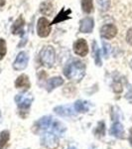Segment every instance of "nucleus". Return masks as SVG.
I'll use <instances>...</instances> for the list:
<instances>
[{"label": "nucleus", "mask_w": 132, "mask_h": 149, "mask_svg": "<svg viewBox=\"0 0 132 149\" xmlns=\"http://www.w3.org/2000/svg\"><path fill=\"white\" fill-rule=\"evenodd\" d=\"M64 84V80L61 77H54V78L50 79L47 83V91L48 92H52L54 88H58V86H62Z\"/></svg>", "instance_id": "obj_17"}, {"label": "nucleus", "mask_w": 132, "mask_h": 149, "mask_svg": "<svg viewBox=\"0 0 132 149\" xmlns=\"http://www.w3.org/2000/svg\"><path fill=\"white\" fill-rule=\"evenodd\" d=\"M29 61V56L26 52H20L16 58L15 62L13 63V68L16 71H23L26 69Z\"/></svg>", "instance_id": "obj_7"}, {"label": "nucleus", "mask_w": 132, "mask_h": 149, "mask_svg": "<svg viewBox=\"0 0 132 149\" xmlns=\"http://www.w3.org/2000/svg\"><path fill=\"white\" fill-rule=\"evenodd\" d=\"M97 2L101 11L108 10V8L110 7V0H97Z\"/></svg>", "instance_id": "obj_23"}, {"label": "nucleus", "mask_w": 132, "mask_h": 149, "mask_svg": "<svg viewBox=\"0 0 132 149\" xmlns=\"http://www.w3.org/2000/svg\"><path fill=\"white\" fill-rule=\"evenodd\" d=\"M10 139V132L8 130H3L0 133V149H6Z\"/></svg>", "instance_id": "obj_19"}, {"label": "nucleus", "mask_w": 132, "mask_h": 149, "mask_svg": "<svg viewBox=\"0 0 132 149\" xmlns=\"http://www.w3.org/2000/svg\"><path fill=\"white\" fill-rule=\"evenodd\" d=\"M37 33L41 38H46L51 33V23L46 18L41 17L37 23Z\"/></svg>", "instance_id": "obj_6"}, {"label": "nucleus", "mask_w": 132, "mask_h": 149, "mask_svg": "<svg viewBox=\"0 0 132 149\" xmlns=\"http://www.w3.org/2000/svg\"><path fill=\"white\" fill-rule=\"evenodd\" d=\"M34 97L31 93H19L15 97V102L17 103V107H19L20 110V114L22 115L23 112H25L26 114L29 112V109H30L31 104H32Z\"/></svg>", "instance_id": "obj_4"}, {"label": "nucleus", "mask_w": 132, "mask_h": 149, "mask_svg": "<svg viewBox=\"0 0 132 149\" xmlns=\"http://www.w3.org/2000/svg\"><path fill=\"white\" fill-rule=\"evenodd\" d=\"M74 52H75V54H76L78 56H81V57L86 56L88 53V46L86 41L83 39L76 40L75 42V44H74Z\"/></svg>", "instance_id": "obj_9"}, {"label": "nucleus", "mask_w": 132, "mask_h": 149, "mask_svg": "<svg viewBox=\"0 0 132 149\" xmlns=\"http://www.w3.org/2000/svg\"><path fill=\"white\" fill-rule=\"evenodd\" d=\"M94 27V21L92 17H85L80 23V31L81 33H92Z\"/></svg>", "instance_id": "obj_11"}, {"label": "nucleus", "mask_w": 132, "mask_h": 149, "mask_svg": "<svg viewBox=\"0 0 132 149\" xmlns=\"http://www.w3.org/2000/svg\"><path fill=\"white\" fill-rule=\"evenodd\" d=\"M126 42L128 43L129 45L132 46V28L128 29L127 31V34H126Z\"/></svg>", "instance_id": "obj_27"}, {"label": "nucleus", "mask_w": 132, "mask_h": 149, "mask_svg": "<svg viewBox=\"0 0 132 149\" xmlns=\"http://www.w3.org/2000/svg\"><path fill=\"white\" fill-rule=\"evenodd\" d=\"M130 68L132 69V60H131V62H130Z\"/></svg>", "instance_id": "obj_34"}, {"label": "nucleus", "mask_w": 132, "mask_h": 149, "mask_svg": "<svg viewBox=\"0 0 132 149\" xmlns=\"http://www.w3.org/2000/svg\"><path fill=\"white\" fill-rule=\"evenodd\" d=\"M102 46H104V56L105 57H108L109 53H110V46L109 44H107V43H105L104 41L102 42Z\"/></svg>", "instance_id": "obj_26"}, {"label": "nucleus", "mask_w": 132, "mask_h": 149, "mask_svg": "<svg viewBox=\"0 0 132 149\" xmlns=\"http://www.w3.org/2000/svg\"><path fill=\"white\" fill-rule=\"evenodd\" d=\"M72 13V10L71 9H65L63 8L61 11L58 13V15L55 17L54 20L52 21L51 25L52 24H57V23H60V22H63V21L65 20H68V19H69L71 17H69V14Z\"/></svg>", "instance_id": "obj_16"}, {"label": "nucleus", "mask_w": 132, "mask_h": 149, "mask_svg": "<svg viewBox=\"0 0 132 149\" xmlns=\"http://www.w3.org/2000/svg\"><path fill=\"white\" fill-rule=\"evenodd\" d=\"M15 86L17 88H21L23 91H28L31 86V84L27 74H21V76H19L15 81Z\"/></svg>", "instance_id": "obj_13"}, {"label": "nucleus", "mask_w": 132, "mask_h": 149, "mask_svg": "<svg viewBox=\"0 0 132 149\" xmlns=\"http://www.w3.org/2000/svg\"><path fill=\"white\" fill-rule=\"evenodd\" d=\"M81 8H83V11L86 14L92 13L93 11L92 0H83L81 1Z\"/></svg>", "instance_id": "obj_21"}, {"label": "nucleus", "mask_w": 132, "mask_h": 149, "mask_svg": "<svg viewBox=\"0 0 132 149\" xmlns=\"http://www.w3.org/2000/svg\"><path fill=\"white\" fill-rule=\"evenodd\" d=\"M40 61L43 66L47 68H52L56 61V53L52 46L44 47L40 52Z\"/></svg>", "instance_id": "obj_3"}, {"label": "nucleus", "mask_w": 132, "mask_h": 149, "mask_svg": "<svg viewBox=\"0 0 132 149\" xmlns=\"http://www.w3.org/2000/svg\"><path fill=\"white\" fill-rule=\"evenodd\" d=\"M90 149H97L95 146H92V147H90Z\"/></svg>", "instance_id": "obj_32"}, {"label": "nucleus", "mask_w": 132, "mask_h": 149, "mask_svg": "<svg viewBox=\"0 0 132 149\" xmlns=\"http://www.w3.org/2000/svg\"><path fill=\"white\" fill-rule=\"evenodd\" d=\"M2 120V115H1V111H0V122Z\"/></svg>", "instance_id": "obj_33"}, {"label": "nucleus", "mask_w": 132, "mask_h": 149, "mask_svg": "<svg viewBox=\"0 0 132 149\" xmlns=\"http://www.w3.org/2000/svg\"><path fill=\"white\" fill-rule=\"evenodd\" d=\"M54 111L56 112L58 115H61L64 117H69V116H74L76 114L75 110L71 105H59L54 109Z\"/></svg>", "instance_id": "obj_10"}, {"label": "nucleus", "mask_w": 132, "mask_h": 149, "mask_svg": "<svg viewBox=\"0 0 132 149\" xmlns=\"http://www.w3.org/2000/svg\"><path fill=\"white\" fill-rule=\"evenodd\" d=\"M75 109L76 111L81 112V113H85V112H88V109H90V102H83V100H76L75 102Z\"/></svg>", "instance_id": "obj_18"}, {"label": "nucleus", "mask_w": 132, "mask_h": 149, "mask_svg": "<svg viewBox=\"0 0 132 149\" xmlns=\"http://www.w3.org/2000/svg\"><path fill=\"white\" fill-rule=\"evenodd\" d=\"M25 26V20L22 16H20L15 22L13 23L11 27V32L14 35H18V34H23V28Z\"/></svg>", "instance_id": "obj_14"}, {"label": "nucleus", "mask_w": 132, "mask_h": 149, "mask_svg": "<svg viewBox=\"0 0 132 149\" xmlns=\"http://www.w3.org/2000/svg\"><path fill=\"white\" fill-rule=\"evenodd\" d=\"M6 54V42L4 39H0V60H2Z\"/></svg>", "instance_id": "obj_24"}, {"label": "nucleus", "mask_w": 132, "mask_h": 149, "mask_svg": "<svg viewBox=\"0 0 132 149\" xmlns=\"http://www.w3.org/2000/svg\"><path fill=\"white\" fill-rule=\"evenodd\" d=\"M110 134L112 136L119 139H123L124 138V127L120 123V122L116 121L112 124V126L110 127Z\"/></svg>", "instance_id": "obj_12"}, {"label": "nucleus", "mask_w": 132, "mask_h": 149, "mask_svg": "<svg viewBox=\"0 0 132 149\" xmlns=\"http://www.w3.org/2000/svg\"><path fill=\"white\" fill-rule=\"evenodd\" d=\"M40 12L45 16H51L54 12V6L51 0H46L40 5Z\"/></svg>", "instance_id": "obj_15"}, {"label": "nucleus", "mask_w": 132, "mask_h": 149, "mask_svg": "<svg viewBox=\"0 0 132 149\" xmlns=\"http://www.w3.org/2000/svg\"><path fill=\"white\" fill-rule=\"evenodd\" d=\"M64 74L74 83H80L85 74V66L81 61H73L65 67Z\"/></svg>", "instance_id": "obj_1"}, {"label": "nucleus", "mask_w": 132, "mask_h": 149, "mask_svg": "<svg viewBox=\"0 0 132 149\" xmlns=\"http://www.w3.org/2000/svg\"><path fill=\"white\" fill-rule=\"evenodd\" d=\"M129 132H130V134H129V143H130V145L132 146V127L130 128V130H129Z\"/></svg>", "instance_id": "obj_29"}, {"label": "nucleus", "mask_w": 132, "mask_h": 149, "mask_svg": "<svg viewBox=\"0 0 132 149\" xmlns=\"http://www.w3.org/2000/svg\"><path fill=\"white\" fill-rule=\"evenodd\" d=\"M26 42H27V39H26V38L25 37H24L23 38V39H22V43H19V45H18V47H22V46H24V45H25L26 44Z\"/></svg>", "instance_id": "obj_28"}, {"label": "nucleus", "mask_w": 132, "mask_h": 149, "mask_svg": "<svg viewBox=\"0 0 132 149\" xmlns=\"http://www.w3.org/2000/svg\"><path fill=\"white\" fill-rule=\"evenodd\" d=\"M5 4V0H0V6H3Z\"/></svg>", "instance_id": "obj_30"}, {"label": "nucleus", "mask_w": 132, "mask_h": 149, "mask_svg": "<svg viewBox=\"0 0 132 149\" xmlns=\"http://www.w3.org/2000/svg\"><path fill=\"white\" fill-rule=\"evenodd\" d=\"M55 120H56V118L50 116V115L41 117L33 125V132L35 134H40V135H42L45 132H52Z\"/></svg>", "instance_id": "obj_2"}, {"label": "nucleus", "mask_w": 132, "mask_h": 149, "mask_svg": "<svg viewBox=\"0 0 132 149\" xmlns=\"http://www.w3.org/2000/svg\"><path fill=\"white\" fill-rule=\"evenodd\" d=\"M94 134H95V136L98 137V138L104 137V136L105 135V123L104 121L98 122L97 127V129H95V131H94Z\"/></svg>", "instance_id": "obj_22"}, {"label": "nucleus", "mask_w": 132, "mask_h": 149, "mask_svg": "<svg viewBox=\"0 0 132 149\" xmlns=\"http://www.w3.org/2000/svg\"><path fill=\"white\" fill-rule=\"evenodd\" d=\"M112 88H113V92L116 93H119L123 91V88H122L121 83L118 81H114V83L112 84Z\"/></svg>", "instance_id": "obj_25"}, {"label": "nucleus", "mask_w": 132, "mask_h": 149, "mask_svg": "<svg viewBox=\"0 0 132 149\" xmlns=\"http://www.w3.org/2000/svg\"><path fill=\"white\" fill-rule=\"evenodd\" d=\"M41 145L47 149H57L60 145L59 136L53 132H45L41 136Z\"/></svg>", "instance_id": "obj_5"}, {"label": "nucleus", "mask_w": 132, "mask_h": 149, "mask_svg": "<svg viewBox=\"0 0 132 149\" xmlns=\"http://www.w3.org/2000/svg\"><path fill=\"white\" fill-rule=\"evenodd\" d=\"M92 55H93V58H94V62H95V64H97V66L100 67L102 65L101 58H100V50L98 49V46L95 41H93V43H92Z\"/></svg>", "instance_id": "obj_20"}, {"label": "nucleus", "mask_w": 132, "mask_h": 149, "mask_svg": "<svg viewBox=\"0 0 132 149\" xmlns=\"http://www.w3.org/2000/svg\"><path fill=\"white\" fill-rule=\"evenodd\" d=\"M68 149H78V148L75 147V146H71V147H69Z\"/></svg>", "instance_id": "obj_31"}, {"label": "nucleus", "mask_w": 132, "mask_h": 149, "mask_svg": "<svg viewBox=\"0 0 132 149\" xmlns=\"http://www.w3.org/2000/svg\"><path fill=\"white\" fill-rule=\"evenodd\" d=\"M117 34V28L113 24H106L100 29V36L104 39L110 40L114 38Z\"/></svg>", "instance_id": "obj_8"}]
</instances>
